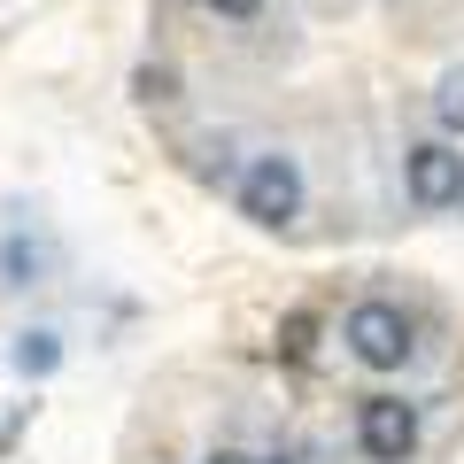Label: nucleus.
<instances>
[{
	"mask_svg": "<svg viewBox=\"0 0 464 464\" xmlns=\"http://www.w3.org/2000/svg\"><path fill=\"white\" fill-rule=\"evenodd\" d=\"M302 201H310L302 163L279 155V148H256L248 163H240V179H232V209L248 217L256 232H295L302 225Z\"/></svg>",
	"mask_w": 464,
	"mask_h": 464,
	"instance_id": "1",
	"label": "nucleus"
},
{
	"mask_svg": "<svg viewBox=\"0 0 464 464\" xmlns=\"http://www.w3.org/2000/svg\"><path fill=\"white\" fill-rule=\"evenodd\" d=\"M54 279V232L39 201H0V295H32Z\"/></svg>",
	"mask_w": 464,
	"mask_h": 464,
	"instance_id": "2",
	"label": "nucleus"
},
{
	"mask_svg": "<svg viewBox=\"0 0 464 464\" xmlns=\"http://www.w3.org/2000/svg\"><path fill=\"white\" fill-rule=\"evenodd\" d=\"M341 341H348V356H356L364 372H402L411 348H418V333H411V317H402L387 295H364L341 317Z\"/></svg>",
	"mask_w": 464,
	"mask_h": 464,
	"instance_id": "3",
	"label": "nucleus"
},
{
	"mask_svg": "<svg viewBox=\"0 0 464 464\" xmlns=\"http://www.w3.org/2000/svg\"><path fill=\"white\" fill-rule=\"evenodd\" d=\"M356 449H364L372 464H411L418 457V402L364 395L356 402Z\"/></svg>",
	"mask_w": 464,
	"mask_h": 464,
	"instance_id": "4",
	"label": "nucleus"
},
{
	"mask_svg": "<svg viewBox=\"0 0 464 464\" xmlns=\"http://www.w3.org/2000/svg\"><path fill=\"white\" fill-rule=\"evenodd\" d=\"M402 186H411L418 209H457L464 201V155L449 148V140H418V148L402 155Z\"/></svg>",
	"mask_w": 464,
	"mask_h": 464,
	"instance_id": "5",
	"label": "nucleus"
},
{
	"mask_svg": "<svg viewBox=\"0 0 464 464\" xmlns=\"http://www.w3.org/2000/svg\"><path fill=\"white\" fill-rule=\"evenodd\" d=\"M8 364H16V380H54V372H63V333L24 325L16 341H8Z\"/></svg>",
	"mask_w": 464,
	"mask_h": 464,
	"instance_id": "6",
	"label": "nucleus"
},
{
	"mask_svg": "<svg viewBox=\"0 0 464 464\" xmlns=\"http://www.w3.org/2000/svg\"><path fill=\"white\" fill-rule=\"evenodd\" d=\"M132 101L140 109H170V101H179V70L170 63H140L132 70Z\"/></svg>",
	"mask_w": 464,
	"mask_h": 464,
	"instance_id": "7",
	"label": "nucleus"
},
{
	"mask_svg": "<svg viewBox=\"0 0 464 464\" xmlns=\"http://www.w3.org/2000/svg\"><path fill=\"white\" fill-rule=\"evenodd\" d=\"M310 348H317V317L310 310H286L279 317V356H286V364H310Z\"/></svg>",
	"mask_w": 464,
	"mask_h": 464,
	"instance_id": "8",
	"label": "nucleus"
},
{
	"mask_svg": "<svg viewBox=\"0 0 464 464\" xmlns=\"http://www.w3.org/2000/svg\"><path fill=\"white\" fill-rule=\"evenodd\" d=\"M433 116H441L449 132H464V70H441V85H433Z\"/></svg>",
	"mask_w": 464,
	"mask_h": 464,
	"instance_id": "9",
	"label": "nucleus"
},
{
	"mask_svg": "<svg viewBox=\"0 0 464 464\" xmlns=\"http://www.w3.org/2000/svg\"><path fill=\"white\" fill-rule=\"evenodd\" d=\"M201 8L225 16V24H256V16H264V0H201Z\"/></svg>",
	"mask_w": 464,
	"mask_h": 464,
	"instance_id": "10",
	"label": "nucleus"
},
{
	"mask_svg": "<svg viewBox=\"0 0 464 464\" xmlns=\"http://www.w3.org/2000/svg\"><path fill=\"white\" fill-rule=\"evenodd\" d=\"M24 418H32V402H16V411L0 418V457H8V449H16V433H24Z\"/></svg>",
	"mask_w": 464,
	"mask_h": 464,
	"instance_id": "11",
	"label": "nucleus"
},
{
	"mask_svg": "<svg viewBox=\"0 0 464 464\" xmlns=\"http://www.w3.org/2000/svg\"><path fill=\"white\" fill-rule=\"evenodd\" d=\"M209 464H264V457H248V449H209Z\"/></svg>",
	"mask_w": 464,
	"mask_h": 464,
	"instance_id": "12",
	"label": "nucleus"
},
{
	"mask_svg": "<svg viewBox=\"0 0 464 464\" xmlns=\"http://www.w3.org/2000/svg\"><path fill=\"white\" fill-rule=\"evenodd\" d=\"M264 464H295V457H264Z\"/></svg>",
	"mask_w": 464,
	"mask_h": 464,
	"instance_id": "13",
	"label": "nucleus"
}]
</instances>
